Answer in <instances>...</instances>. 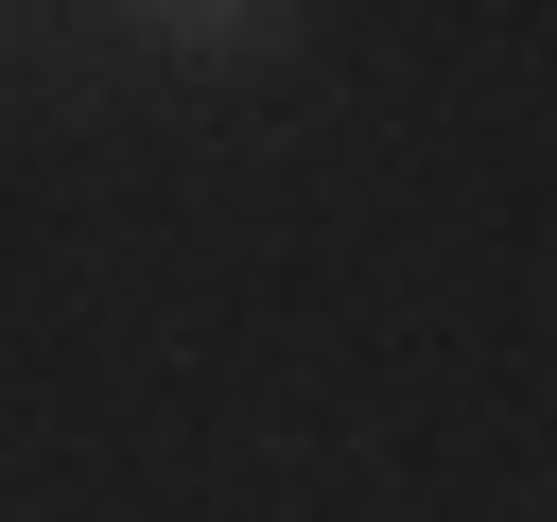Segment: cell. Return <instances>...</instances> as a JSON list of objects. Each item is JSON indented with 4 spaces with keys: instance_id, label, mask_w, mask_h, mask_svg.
<instances>
[]
</instances>
